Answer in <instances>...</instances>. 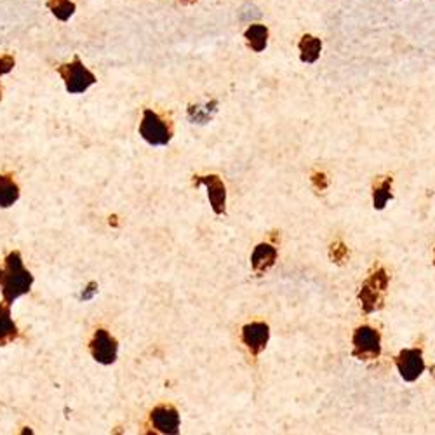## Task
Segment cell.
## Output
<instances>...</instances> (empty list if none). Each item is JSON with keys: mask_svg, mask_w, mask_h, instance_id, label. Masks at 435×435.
Returning a JSON list of instances; mask_svg holds the SVG:
<instances>
[{"mask_svg": "<svg viewBox=\"0 0 435 435\" xmlns=\"http://www.w3.org/2000/svg\"><path fill=\"white\" fill-rule=\"evenodd\" d=\"M34 284V275L23 265L21 252L12 251L5 256L0 267V293L8 305H12L19 296L27 294Z\"/></svg>", "mask_w": 435, "mask_h": 435, "instance_id": "obj_1", "label": "cell"}, {"mask_svg": "<svg viewBox=\"0 0 435 435\" xmlns=\"http://www.w3.org/2000/svg\"><path fill=\"white\" fill-rule=\"evenodd\" d=\"M58 73L63 79L64 87L70 94L86 93L91 86L96 84V75L80 61L79 56L73 58L71 63H64L58 67Z\"/></svg>", "mask_w": 435, "mask_h": 435, "instance_id": "obj_2", "label": "cell"}, {"mask_svg": "<svg viewBox=\"0 0 435 435\" xmlns=\"http://www.w3.org/2000/svg\"><path fill=\"white\" fill-rule=\"evenodd\" d=\"M139 134L147 143L154 145V147H164L171 141V129L165 126L164 120L154 112V110L147 108L143 112V120L139 124Z\"/></svg>", "mask_w": 435, "mask_h": 435, "instance_id": "obj_3", "label": "cell"}, {"mask_svg": "<svg viewBox=\"0 0 435 435\" xmlns=\"http://www.w3.org/2000/svg\"><path fill=\"white\" fill-rule=\"evenodd\" d=\"M381 353V338L373 327L362 326L353 334V355L359 359H376Z\"/></svg>", "mask_w": 435, "mask_h": 435, "instance_id": "obj_4", "label": "cell"}, {"mask_svg": "<svg viewBox=\"0 0 435 435\" xmlns=\"http://www.w3.org/2000/svg\"><path fill=\"white\" fill-rule=\"evenodd\" d=\"M93 359L103 366L113 364L117 360V352H119V343L113 336H110L108 331L98 329L94 333L93 342L89 345Z\"/></svg>", "mask_w": 435, "mask_h": 435, "instance_id": "obj_5", "label": "cell"}, {"mask_svg": "<svg viewBox=\"0 0 435 435\" xmlns=\"http://www.w3.org/2000/svg\"><path fill=\"white\" fill-rule=\"evenodd\" d=\"M395 364H397L399 373H401V376L405 381H414V379L420 378L421 373L425 371L423 355H421V350L416 349L402 350L397 355Z\"/></svg>", "mask_w": 435, "mask_h": 435, "instance_id": "obj_6", "label": "cell"}, {"mask_svg": "<svg viewBox=\"0 0 435 435\" xmlns=\"http://www.w3.org/2000/svg\"><path fill=\"white\" fill-rule=\"evenodd\" d=\"M152 425L161 434H178L180 430V413L173 405H158L150 414Z\"/></svg>", "mask_w": 435, "mask_h": 435, "instance_id": "obj_7", "label": "cell"}, {"mask_svg": "<svg viewBox=\"0 0 435 435\" xmlns=\"http://www.w3.org/2000/svg\"><path fill=\"white\" fill-rule=\"evenodd\" d=\"M197 185H206L207 187V197H209L211 207L216 214L225 213V204H226V188L223 185V181L220 180V176L216 174H211V176H197L196 180Z\"/></svg>", "mask_w": 435, "mask_h": 435, "instance_id": "obj_8", "label": "cell"}, {"mask_svg": "<svg viewBox=\"0 0 435 435\" xmlns=\"http://www.w3.org/2000/svg\"><path fill=\"white\" fill-rule=\"evenodd\" d=\"M270 329L265 322H251L242 329V342L252 353H259L268 343Z\"/></svg>", "mask_w": 435, "mask_h": 435, "instance_id": "obj_9", "label": "cell"}, {"mask_svg": "<svg viewBox=\"0 0 435 435\" xmlns=\"http://www.w3.org/2000/svg\"><path fill=\"white\" fill-rule=\"evenodd\" d=\"M19 336L18 326L11 317V305L0 303V346L9 345Z\"/></svg>", "mask_w": 435, "mask_h": 435, "instance_id": "obj_10", "label": "cell"}, {"mask_svg": "<svg viewBox=\"0 0 435 435\" xmlns=\"http://www.w3.org/2000/svg\"><path fill=\"white\" fill-rule=\"evenodd\" d=\"M277 259V249L270 244H259L255 248V252L251 256V265L256 274L261 275L267 272Z\"/></svg>", "mask_w": 435, "mask_h": 435, "instance_id": "obj_11", "label": "cell"}, {"mask_svg": "<svg viewBox=\"0 0 435 435\" xmlns=\"http://www.w3.org/2000/svg\"><path fill=\"white\" fill-rule=\"evenodd\" d=\"M19 199V187L11 174H0V207L14 206Z\"/></svg>", "mask_w": 435, "mask_h": 435, "instance_id": "obj_12", "label": "cell"}, {"mask_svg": "<svg viewBox=\"0 0 435 435\" xmlns=\"http://www.w3.org/2000/svg\"><path fill=\"white\" fill-rule=\"evenodd\" d=\"M320 49H322V42H320V38L314 37V35H303V37H301L300 53L303 63H316L320 56Z\"/></svg>", "mask_w": 435, "mask_h": 435, "instance_id": "obj_13", "label": "cell"}, {"mask_svg": "<svg viewBox=\"0 0 435 435\" xmlns=\"http://www.w3.org/2000/svg\"><path fill=\"white\" fill-rule=\"evenodd\" d=\"M246 40H248L249 47L256 53H261L267 47L268 42V28L263 25H251L244 34Z\"/></svg>", "mask_w": 435, "mask_h": 435, "instance_id": "obj_14", "label": "cell"}, {"mask_svg": "<svg viewBox=\"0 0 435 435\" xmlns=\"http://www.w3.org/2000/svg\"><path fill=\"white\" fill-rule=\"evenodd\" d=\"M47 9L53 12V16H56V19L60 21H68L71 16L75 14V4L71 0H47Z\"/></svg>", "mask_w": 435, "mask_h": 435, "instance_id": "obj_15", "label": "cell"}, {"mask_svg": "<svg viewBox=\"0 0 435 435\" xmlns=\"http://www.w3.org/2000/svg\"><path fill=\"white\" fill-rule=\"evenodd\" d=\"M359 300L362 303V308L366 311H375L376 308L381 307V298H379V291L375 289L373 285H369L368 282L364 284L362 291L359 294Z\"/></svg>", "mask_w": 435, "mask_h": 435, "instance_id": "obj_16", "label": "cell"}, {"mask_svg": "<svg viewBox=\"0 0 435 435\" xmlns=\"http://www.w3.org/2000/svg\"><path fill=\"white\" fill-rule=\"evenodd\" d=\"M392 199V178H386L383 183H379L378 187L375 188V196H373V200H375V207L376 209H383L386 206V202Z\"/></svg>", "mask_w": 435, "mask_h": 435, "instance_id": "obj_17", "label": "cell"}, {"mask_svg": "<svg viewBox=\"0 0 435 435\" xmlns=\"http://www.w3.org/2000/svg\"><path fill=\"white\" fill-rule=\"evenodd\" d=\"M216 102H211V105L206 106H191L190 112H188V117H190V120H193V122H207V120L213 117V113L216 112Z\"/></svg>", "mask_w": 435, "mask_h": 435, "instance_id": "obj_18", "label": "cell"}, {"mask_svg": "<svg viewBox=\"0 0 435 435\" xmlns=\"http://www.w3.org/2000/svg\"><path fill=\"white\" fill-rule=\"evenodd\" d=\"M16 60L11 54H0V75H5L14 68Z\"/></svg>", "mask_w": 435, "mask_h": 435, "instance_id": "obj_19", "label": "cell"}, {"mask_svg": "<svg viewBox=\"0 0 435 435\" xmlns=\"http://www.w3.org/2000/svg\"><path fill=\"white\" fill-rule=\"evenodd\" d=\"M258 16L259 11L255 5H246V8H242V11H240V19H242V21H248L249 18H258Z\"/></svg>", "mask_w": 435, "mask_h": 435, "instance_id": "obj_20", "label": "cell"}, {"mask_svg": "<svg viewBox=\"0 0 435 435\" xmlns=\"http://www.w3.org/2000/svg\"><path fill=\"white\" fill-rule=\"evenodd\" d=\"M180 2H183V4H193L197 0H180Z\"/></svg>", "mask_w": 435, "mask_h": 435, "instance_id": "obj_21", "label": "cell"}, {"mask_svg": "<svg viewBox=\"0 0 435 435\" xmlns=\"http://www.w3.org/2000/svg\"><path fill=\"white\" fill-rule=\"evenodd\" d=\"M0 98H2V91H0Z\"/></svg>", "mask_w": 435, "mask_h": 435, "instance_id": "obj_22", "label": "cell"}]
</instances>
